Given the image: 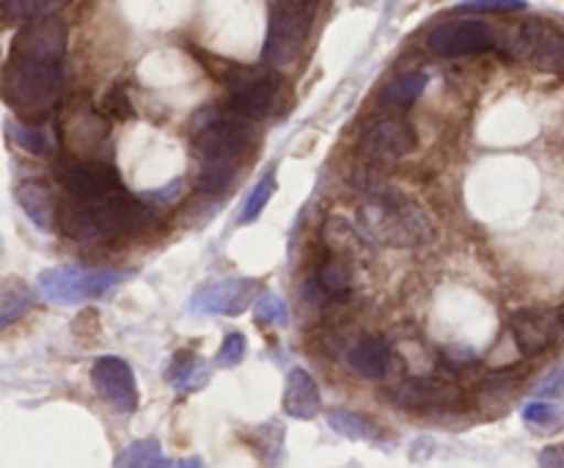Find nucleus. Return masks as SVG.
Listing matches in <instances>:
<instances>
[{
	"label": "nucleus",
	"instance_id": "3",
	"mask_svg": "<svg viewBox=\"0 0 564 468\" xmlns=\"http://www.w3.org/2000/svg\"><path fill=\"white\" fill-rule=\"evenodd\" d=\"M191 141L202 163L237 165L253 157L259 143V130L251 119L235 108L207 105L191 119Z\"/></svg>",
	"mask_w": 564,
	"mask_h": 468
},
{
	"label": "nucleus",
	"instance_id": "22",
	"mask_svg": "<svg viewBox=\"0 0 564 468\" xmlns=\"http://www.w3.org/2000/svg\"><path fill=\"white\" fill-rule=\"evenodd\" d=\"M323 237L330 248V257H339L345 262L367 253L369 240L361 229H352L345 218H328L323 226Z\"/></svg>",
	"mask_w": 564,
	"mask_h": 468
},
{
	"label": "nucleus",
	"instance_id": "16",
	"mask_svg": "<svg viewBox=\"0 0 564 468\" xmlns=\"http://www.w3.org/2000/svg\"><path fill=\"white\" fill-rule=\"evenodd\" d=\"M91 385L99 400L108 402L119 413H132L138 407V380L124 358H97L91 367Z\"/></svg>",
	"mask_w": 564,
	"mask_h": 468
},
{
	"label": "nucleus",
	"instance_id": "32",
	"mask_svg": "<svg viewBox=\"0 0 564 468\" xmlns=\"http://www.w3.org/2000/svg\"><path fill=\"white\" fill-rule=\"evenodd\" d=\"M273 193H275V176L273 174L262 176V179L257 182V187L251 191V196H248L246 207H242L240 224H253V220L264 213V207H268V202L273 198Z\"/></svg>",
	"mask_w": 564,
	"mask_h": 468
},
{
	"label": "nucleus",
	"instance_id": "14",
	"mask_svg": "<svg viewBox=\"0 0 564 468\" xmlns=\"http://www.w3.org/2000/svg\"><path fill=\"white\" fill-rule=\"evenodd\" d=\"M512 53L518 58L532 61L534 66L554 75H564V31L551 22L532 17L518 28V36L512 39Z\"/></svg>",
	"mask_w": 564,
	"mask_h": 468
},
{
	"label": "nucleus",
	"instance_id": "20",
	"mask_svg": "<svg viewBox=\"0 0 564 468\" xmlns=\"http://www.w3.org/2000/svg\"><path fill=\"white\" fill-rule=\"evenodd\" d=\"M352 290V270L350 262L339 257H330L319 264V270L314 273L312 284H306V297L312 295V303H325V301H341V297L350 295Z\"/></svg>",
	"mask_w": 564,
	"mask_h": 468
},
{
	"label": "nucleus",
	"instance_id": "17",
	"mask_svg": "<svg viewBox=\"0 0 564 468\" xmlns=\"http://www.w3.org/2000/svg\"><path fill=\"white\" fill-rule=\"evenodd\" d=\"M347 363L352 372L364 380H386L397 369L394 347L383 336H361L352 341L350 352H347Z\"/></svg>",
	"mask_w": 564,
	"mask_h": 468
},
{
	"label": "nucleus",
	"instance_id": "21",
	"mask_svg": "<svg viewBox=\"0 0 564 468\" xmlns=\"http://www.w3.org/2000/svg\"><path fill=\"white\" fill-rule=\"evenodd\" d=\"M165 380H169L176 391H198L202 385H207L209 367L198 352L176 350L169 369H165Z\"/></svg>",
	"mask_w": 564,
	"mask_h": 468
},
{
	"label": "nucleus",
	"instance_id": "37",
	"mask_svg": "<svg viewBox=\"0 0 564 468\" xmlns=\"http://www.w3.org/2000/svg\"><path fill=\"white\" fill-rule=\"evenodd\" d=\"M540 468H564V444H551L540 451Z\"/></svg>",
	"mask_w": 564,
	"mask_h": 468
},
{
	"label": "nucleus",
	"instance_id": "25",
	"mask_svg": "<svg viewBox=\"0 0 564 468\" xmlns=\"http://www.w3.org/2000/svg\"><path fill=\"white\" fill-rule=\"evenodd\" d=\"M328 424L334 433H339L347 440H367V444H380V429L378 424L369 422L367 416L347 407H334L328 411Z\"/></svg>",
	"mask_w": 564,
	"mask_h": 468
},
{
	"label": "nucleus",
	"instance_id": "39",
	"mask_svg": "<svg viewBox=\"0 0 564 468\" xmlns=\"http://www.w3.org/2000/svg\"><path fill=\"white\" fill-rule=\"evenodd\" d=\"M174 468H204V466H202V460H198V457H185V460L176 462Z\"/></svg>",
	"mask_w": 564,
	"mask_h": 468
},
{
	"label": "nucleus",
	"instance_id": "15",
	"mask_svg": "<svg viewBox=\"0 0 564 468\" xmlns=\"http://www.w3.org/2000/svg\"><path fill=\"white\" fill-rule=\"evenodd\" d=\"M66 44H69V28H66V22L61 17H42V20L25 22L17 31L9 55L64 64Z\"/></svg>",
	"mask_w": 564,
	"mask_h": 468
},
{
	"label": "nucleus",
	"instance_id": "19",
	"mask_svg": "<svg viewBox=\"0 0 564 468\" xmlns=\"http://www.w3.org/2000/svg\"><path fill=\"white\" fill-rule=\"evenodd\" d=\"M17 204L28 215V220L42 231H53L55 220L61 218L53 191H50L47 182L36 179V176L33 179H22L17 185Z\"/></svg>",
	"mask_w": 564,
	"mask_h": 468
},
{
	"label": "nucleus",
	"instance_id": "6",
	"mask_svg": "<svg viewBox=\"0 0 564 468\" xmlns=\"http://www.w3.org/2000/svg\"><path fill=\"white\" fill-rule=\"evenodd\" d=\"M127 279L124 270H97L80 268V264H58L39 273L36 284L44 301L58 303V306H77V303L94 301V297L108 295L113 286Z\"/></svg>",
	"mask_w": 564,
	"mask_h": 468
},
{
	"label": "nucleus",
	"instance_id": "12",
	"mask_svg": "<svg viewBox=\"0 0 564 468\" xmlns=\"http://www.w3.org/2000/svg\"><path fill=\"white\" fill-rule=\"evenodd\" d=\"M394 402L408 411H463L468 396L449 374H416L394 385Z\"/></svg>",
	"mask_w": 564,
	"mask_h": 468
},
{
	"label": "nucleus",
	"instance_id": "31",
	"mask_svg": "<svg viewBox=\"0 0 564 468\" xmlns=\"http://www.w3.org/2000/svg\"><path fill=\"white\" fill-rule=\"evenodd\" d=\"M61 6L64 3H58V0H22V3L6 0V3H0V11H3V20L33 22L42 20V17H55V11H58Z\"/></svg>",
	"mask_w": 564,
	"mask_h": 468
},
{
	"label": "nucleus",
	"instance_id": "29",
	"mask_svg": "<svg viewBox=\"0 0 564 468\" xmlns=\"http://www.w3.org/2000/svg\"><path fill=\"white\" fill-rule=\"evenodd\" d=\"M246 440L259 451V457H262L268 466H275V462L281 460V451H284V427H281L279 422H268L262 424V427L251 429V433L246 435Z\"/></svg>",
	"mask_w": 564,
	"mask_h": 468
},
{
	"label": "nucleus",
	"instance_id": "26",
	"mask_svg": "<svg viewBox=\"0 0 564 468\" xmlns=\"http://www.w3.org/2000/svg\"><path fill=\"white\" fill-rule=\"evenodd\" d=\"M116 468H171L169 457L163 455L154 438H141L127 444L116 457Z\"/></svg>",
	"mask_w": 564,
	"mask_h": 468
},
{
	"label": "nucleus",
	"instance_id": "35",
	"mask_svg": "<svg viewBox=\"0 0 564 468\" xmlns=\"http://www.w3.org/2000/svg\"><path fill=\"white\" fill-rule=\"evenodd\" d=\"M246 352H248V341H246V336L242 334H229L224 339V345H220V350H218V358H215V361H218V367H237V363L242 361V358H246Z\"/></svg>",
	"mask_w": 564,
	"mask_h": 468
},
{
	"label": "nucleus",
	"instance_id": "9",
	"mask_svg": "<svg viewBox=\"0 0 564 468\" xmlns=\"http://www.w3.org/2000/svg\"><path fill=\"white\" fill-rule=\"evenodd\" d=\"M499 47V33L494 25L474 17H455L438 22L427 33V50L438 58H463V55L490 53Z\"/></svg>",
	"mask_w": 564,
	"mask_h": 468
},
{
	"label": "nucleus",
	"instance_id": "10",
	"mask_svg": "<svg viewBox=\"0 0 564 468\" xmlns=\"http://www.w3.org/2000/svg\"><path fill=\"white\" fill-rule=\"evenodd\" d=\"M94 218H97V229L102 240L110 237H132V235H149V231L163 226V215L154 204L143 202V198L121 193V196L110 198V202L91 207Z\"/></svg>",
	"mask_w": 564,
	"mask_h": 468
},
{
	"label": "nucleus",
	"instance_id": "33",
	"mask_svg": "<svg viewBox=\"0 0 564 468\" xmlns=\"http://www.w3.org/2000/svg\"><path fill=\"white\" fill-rule=\"evenodd\" d=\"M99 110H102V113L108 116V119H113V121L135 119V108H132V102H130V97H127L124 86H110L108 91H105Z\"/></svg>",
	"mask_w": 564,
	"mask_h": 468
},
{
	"label": "nucleus",
	"instance_id": "13",
	"mask_svg": "<svg viewBox=\"0 0 564 468\" xmlns=\"http://www.w3.org/2000/svg\"><path fill=\"white\" fill-rule=\"evenodd\" d=\"M510 330L518 350L534 358L560 341L564 334V308L521 306L510 314Z\"/></svg>",
	"mask_w": 564,
	"mask_h": 468
},
{
	"label": "nucleus",
	"instance_id": "4",
	"mask_svg": "<svg viewBox=\"0 0 564 468\" xmlns=\"http://www.w3.org/2000/svg\"><path fill=\"white\" fill-rule=\"evenodd\" d=\"M226 94L229 108L246 119H273L284 113L292 102L284 77L268 66H229L226 69Z\"/></svg>",
	"mask_w": 564,
	"mask_h": 468
},
{
	"label": "nucleus",
	"instance_id": "7",
	"mask_svg": "<svg viewBox=\"0 0 564 468\" xmlns=\"http://www.w3.org/2000/svg\"><path fill=\"white\" fill-rule=\"evenodd\" d=\"M55 179L69 193L72 202L83 204V207H99V204L127 193L116 165L102 163V160H61L55 165Z\"/></svg>",
	"mask_w": 564,
	"mask_h": 468
},
{
	"label": "nucleus",
	"instance_id": "11",
	"mask_svg": "<svg viewBox=\"0 0 564 468\" xmlns=\"http://www.w3.org/2000/svg\"><path fill=\"white\" fill-rule=\"evenodd\" d=\"M262 292V281L259 279H251V275H226V279H215L204 284L193 295L191 308L198 314H209V317H237L246 308L257 306Z\"/></svg>",
	"mask_w": 564,
	"mask_h": 468
},
{
	"label": "nucleus",
	"instance_id": "24",
	"mask_svg": "<svg viewBox=\"0 0 564 468\" xmlns=\"http://www.w3.org/2000/svg\"><path fill=\"white\" fill-rule=\"evenodd\" d=\"M427 72H402V75H397L394 80L380 91V102L397 110H408L419 97H422L424 88H427Z\"/></svg>",
	"mask_w": 564,
	"mask_h": 468
},
{
	"label": "nucleus",
	"instance_id": "18",
	"mask_svg": "<svg viewBox=\"0 0 564 468\" xmlns=\"http://www.w3.org/2000/svg\"><path fill=\"white\" fill-rule=\"evenodd\" d=\"M281 407H284L286 416L301 418V422L317 418V413L323 411V394H319L317 389V380H314L306 369L295 367L286 374Z\"/></svg>",
	"mask_w": 564,
	"mask_h": 468
},
{
	"label": "nucleus",
	"instance_id": "36",
	"mask_svg": "<svg viewBox=\"0 0 564 468\" xmlns=\"http://www.w3.org/2000/svg\"><path fill=\"white\" fill-rule=\"evenodd\" d=\"M463 11H527V3L521 0H501V3H494V0H485V3H463Z\"/></svg>",
	"mask_w": 564,
	"mask_h": 468
},
{
	"label": "nucleus",
	"instance_id": "2",
	"mask_svg": "<svg viewBox=\"0 0 564 468\" xmlns=\"http://www.w3.org/2000/svg\"><path fill=\"white\" fill-rule=\"evenodd\" d=\"M3 99L20 121L44 124L64 91V64L9 55L3 64Z\"/></svg>",
	"mask_w": 564,
	"mask_h": 468
},
{
	"label": "nucleus",
	"instance_id": "38",
	"mask_svg": "<svg viewBox=\"0 0 564 468\" xmlns=\"http://www.w3.org/2000/svg\"><path fill=\"white\" fill-rule=\"evenodd\" d=\"M180 187H182V179H174L171 185L160 187V191L152 193V198H158V202H171L174 196H180Z\"/></svg>",
	"mask_w": 564,
	"mask_h": 468
},
{
	"label": "nucleus",
	"instance_id": "23",
	"mask_svg": "<svg viewBox=\"0 0 564 468\" xmlns=\"http://www.w3.org/2000/svg\"><path fill=\"white\" fill-rule=\"evenodd\" d=\"M6 135L22 152L33 154V157H50L55 152V135L50 127L42 124H25V121H9L6 124Z\"/></svg>",
	"mask_w": 564,
	"mask_h": 468
},
{
	"label": "nucleus",
	"instance_id": "1",
	"mask_svg": "<svg viewBox=\"0 0 564 468\" xmlns=\"http://www.w3.org/2000/svg\"><path fill=\"white\" fill-rule=\"evenodd\" d=\"M358 229L367 235L369 242H380L389 248H416L435 237V226L427 209L389 187L361 204Z\"/></svg>",
	"mask_w": 564,
	"mask_h": 468
},
{
	"label": "nucleus",
	"instance_id": "8",
	"mask_svg": "<svg viewBox=\"0 0 564 468\" xmlns=\"http://www.w3.org/2000/svg\"><path fill=\"white\" fill-rule=\"evenodd\" d=\"M419 146V135L413 124L402 116L389 113L369 121L358 135V157L367 165H386L408 157Z\"/></svg>",
	"mask_w": 564,
	"mask_h": 468
},
{
	"label": "nucleus",
	"instance_id": "34",
	"mask_svg": "<svg viewBox=\"0 0 564 468\" xmlns=\"http://www.w3.org/2000/svg\"><path fill=\"white\" fill-rule=\"evenodd\" d=\"M253 317H257L259 325H284L286 303L275 292H262V297L253 306Z\"/></svg>",
	"mask_w": 564,
	"mask_h": 468
},
{
	"label": "nucleus",
	"instance_id": "27",
	"mask_svg": "<svg viewBox=\"0 0 564 468\" xmlns=\"http://www.w3.org/2000/svg\"><path fill=\"white\" fill-rule=\"evenodd\" d=\"M33 308V292L22 281L6 279L0 290V325L9 328Z\"/></svg>",
	"mask_w": 564,
	"mask_h": 468
},
{
	"label": "nucleus",
	"instance_id": "5",
	"mask_svg": "<svg viewBox=\"0 0 564 468\" xmlns=\"http://www.w3.org/2000/svg\"><path fill=\"white\" fill-rule=\"evenodd\" d=\"M268 36L262 44V66L281 69L295 64L312 36L317 3H270Z\"/></svg>",
	"mask_w": 564,
	"mask_h": 468
},
{
	"label": "nucleus",
	"instance_id": "30",
	"mask_svg": "<svg viewBox=\"0 0 564 468\" xmlns=\"http://www.w3.org/2000/svg\"><path fill=\"white\" fill-rule=\"evenodd\" d=\"M237 179V165L226 163H202L196 171V191L202 193H226Z\"/></svg>",
	"mask_w": 564,
	"mask_h": 468
},
{
	"label": "nucleus",
	"instance_id": "28",
	"mask_svg": "<svg viewBox=\"0 0 564 468\" xmlns=\"http://www.w3.org/2000/svg\"><path fill=\"white\" fill-rule=\"evenodd\" d=\"M523 422L540 433H560L564 429V405L556 400H534L523 407Z\"/></svg>",
	"mask_w": 564,
	"mask_h": 468
}]
</instances>
